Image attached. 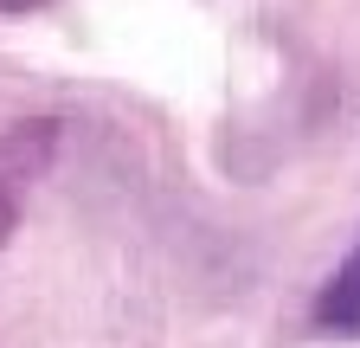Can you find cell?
Listing matches in <instances>:
<instances>
[{
  "label": "cell",
  "mask_w": 360,
  "mask_h": 348,
  "mask_svg": "<svg viewBox=\"0 0 360 348\" xmlns=\"http://www.w3.org/2000/svg\"><path fill=\"white\" fill-rule=\"evenodd\" d=\"M315 323L335 329V335H360V239L347 251V265L315 290Z\"/></svg>",
  "instance_id": "obj_1"
},
{
  "label": "cell",
  "mask_w": 360,
  "mask_h": 348,
  "mask_svg": "<svg viewBox=\"0 0 360 348\" xmlns=\"http://www.w3.org/2000/svg\"><path fill=\"white\" fill-rule=\"evenodd\" d=\"M13 226H20V200H13V187L0 181V245L13 239Z\"/></svg>",
  "instance_id": "obj_2"
},
{
  "label": "cell",
  "mask_w": 360,
  "mask_h": 348,
  "mask_svg": "<svg viewBox=\"0 0 360 348\" xmlns=\"http://www.w3.org/2000/svg\"><path fill=\"white\" fill-rule=\"evenodd\" d=\"M39 7H52V0H0V13H39Z\"/></svg>",
  "instance_id": "obj_3"
}]
</instances>
